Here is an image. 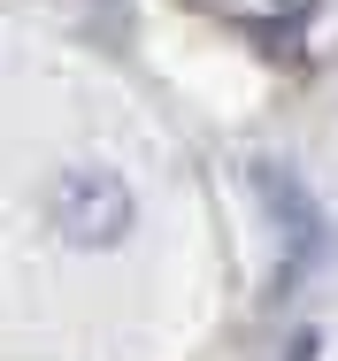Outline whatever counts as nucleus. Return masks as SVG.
<instances>
[{
    "instance_id": "nucleus-1",
    "label": "nucleus",
    "mask_w": 338,
    "mask_h": 361,
    "mask_svg": "<svg viewBox=\"0 0 338 361\" xmlns=\"http://www.w3.org/2000/svg\"><path fill=\"white\" fill-rule=\"evenodd\" d=\"M54 231L69 246H116L131 231V185L116 169H69L54 185Z\"/></svg>"
},
{
    "instance_id": "nucleus-2",
    "label": "nucleus",
    "mask_w": 338,
    "mask_h": 361,
    "mask_svg": "<svg viewBox=\"0 0 338 361\" xmlns=\"http://www.w3.org/2000/svg\"><path fill=\"white\" fill-rule=\"evenodd\" d=\"M246 177H254V192L270 200L277 231H284V269H277V292H292L300 277H308V262L323 254V216H315V200L300 192V177H292L284 161H254Z\"/></svg>"
},
{
    "instance_id": "nucleus-3",
    "label": "nucleus",
    "mask_w": 338,
    "mask_h": 361,
    "mask_svg": "<svg viewBox=\"0 0 338 361\" xmlns=\"http://www.w3.org/2000/svg\"><path fill=\"white\" fill-rule=\"evenodd\" d=\"M323 354V331H292V346H284V361H315Z\"/></svg>"
}]
</instances>
